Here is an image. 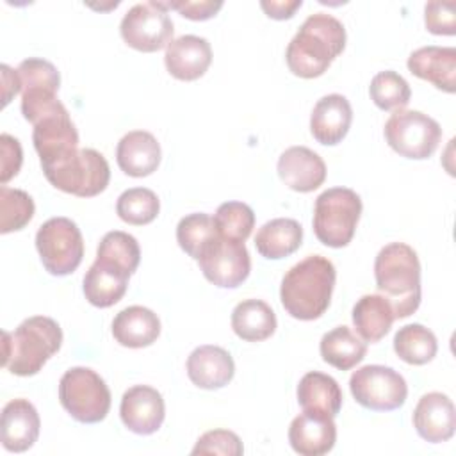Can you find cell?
Here are the masks:
<instances>
[{"mask_svg": "<svg viewBox=\"0 0 456 456\" xmlns=\"http://www.w3.org/2000/svg\"><path fill=\"white\" fill-rule=\"evenodd\" d=\"M346 48L342 21L328 12L310 14L290 39L285 61L289 69L301 78L321 77L335 57Z\"/></svg>", "mask_w": 456, "mask_h": 456, "instance_id": "cell-1", "label": "cell"}, {"mask_svg": "<svg viewBox=\"0 0 456 456\" xmlns=\"http://www.w3.org/2000/svg\"><path fill=\"white\" fill-rule=\"evenodd\" d=\"M337 271L331 260L310 255L292 265L280 287V299L289 315L299 321L319 319L330 306Z\"/></svg>", "mask_w": 456, "mask_h": 456, "instance_id": "cell-2", "label": "cell"}, {"mask_svg": "<svg viewBox=\"0 0 456 456\" xmlns=\"http://www.w3.org/2000/svg\"><path fill=\"white\" fill-rule=\"evenodd\" d=\"M374 278L395 319H404L417 312L420 305V262L411 246L404 242L383 246L374 260Z\"/></svg>", "mask_w": 456, "mask_h": 456, "instance_id": "cell-3", "label": "cell"}, {"mask_svg": "<svg viewBox=\"0 0 456 456\" xmlns=\"http://www.w3.org/2000/svg\"><path fill=\"white\" fill-rule=\"evenodd\" d=\"M2 365L16 376H34L61 349L62 330L52 317L34 315L4 331Z\"/></svg>", "mask_w": 456, "mask_h": 456, "instance_id": "cell-4", "label": "cell"}, {"mask_svg": "<svg viewBox=\"0 0 456 456\" xmlns=\"http://www.w3.org/2000/svg\"><path fill=\"white\" fill-rule=\"evenodd\" d=\"M362 214L360 196L347 187L321 192L314 207V233L324 246L344 248L351 242Z\"/></svg>", "mask_w": 456, "mask_h": 456, "instance_id": "cell-5", "label": "cell"}, {"mask_svg": "<svg viewBox=\"0 0 456 456\" xmlns=\"http://www.w3.org/2000/svg\"><path fill=\"white\" fill-rule=\"evenodd\" d=\"M62 408L82 424L102 422L110 410V390L103 378L89 367H71L59 381Z\"/></svg>", "mask_w": 456, "mask_h": 456, "instance_id": "cell-6", "label": "cell"}, {"mask_svg": "<svg viewBox=\"0 0 456 456\" xmlns=\"http://www.w3.org/2000/svg\"><path fill=\"white\" fill-rule=\"evenodd\" d=\"M43 173L55 189L78 198H91L103 192L110 180L109 162L93 148L77 150L68 159L45 167Z\"/></svg>", "mask_w": 456, "mask_h": 456, "instance_id": "cell-7", "label": "cell"}, {"mask_svg": "<svg viewBox=\"0 0 456 456\" xmlns=\"http://www.w3.org/2000/svg\"><path fill=\"white\" fill-rule=\"evenodd\" d=\"M36 248L45 269L53 276L71 274L84 258V239L75 221L52 217L36 233Z\"/></svg>", "mask_w": 456, "mask_h": 456, "instance_id": "cell-8", "label": "cell"}, {"mask_svg": "<svg viewBox=\"0 0 456 456\" xmlns=\"http://www.w3.org/2000/svg\"><path fill=\"white\" fill-rule=\"evenodd\" d=\"M388 146L401 157L424 160L435 153L442 139L440 125L420 110H397L383 128Z\"/></svg>", "mask_w": 456, "mask_h": 456, "instance_id": "cell-9", "label": "cell"}, {"mask_svg": "<svg viewBox=\"0 0 456 456\" xmlns=\"http://www.w3.org/2000/svg\"><path fill=\"white\" fill-rule=\"evenodd\" d=\"M349 390L354 401L374 411H392L404 404L408 385L404 378L385 365H363L349 378Z\"/></svg>", "mask_w": 456, "mask_h": 456, "instance_id": "cell-10", "label": "cell"}, {"mask_svg": "<svg viewBox=\"0 0 456 456\" xmlns=\"http://www.w3.org/2000/svg\"><path fill=\"white\" fill-rule=\"evenodd\" d=\"M123 41L139 52H157L173 39V21L164 2H144L130 7L119 25Z\"/></svg>", "mask_w": 456, "mask_h": 456, "instance_id": "cell-11", "label": "cell"}, {"mask_svg": "<svg viewBox=\"0 0 456 456\" xmlns=\"http://www.w3.org/2000/svg\"><path fill=\"white\" fill-rule=\"evenodd\" d=\"M203 276L219 289L239 287L251 271V258L242 240L217 235L201 249L198 260Z\"/></svg>", "mask_w": 456, "mask_h": 456, "instance_id": "cell-12", "label": "cell"}, {"mask_svg": "<svg viewBox=\"0 0 456 456\" xmlns=\"http://www.w3.org/2000/svg\"><path fill=\"white\" fill-rule=\"evenodd\" d=\"M32 126V141L43 169L68 159L78 150V132L62 103L41 114Z\"/></svg>", "mask_w": 456, "mask_h": 456, "instance_id": "cell-13", "label": "cell"}, {"mask_svg": "<svg viewBox=\"0 0 456 456\" xmlns=\"http://www.w3.org/2000/svg\"><path fill=\"white\" fill-rule=\"evenodd\" d=\"M119 417L126 429L135 435H153L164 422L166 406L159 390L148 385L128 388L119 404Z\"/></svg>", "mask_w": 456, "mask_h": 456, "instance_id": "cell-14", "label": "cell"}, {"mask_svg": "<svg viewBox=\"0 0 456 456\" xmlns=\"http://www.w3.org/2000/svg\"><path fill=\"white\" fill-rule=\"evenodd\" d=\"M280 180L296 192H312L326 180L324 160L306 146H290L278 159Z\"/></svg>", "mask_w": 456, "mask_h": 456, "instance_id": "cell-15", "label": "cell"}, {"mask_svg": "<svg viewBox=\"0 0 456 456\" xmlns=\"http://www.w3.org/2000/svg\"><path fill=\"white\" fill-rule=\"evenodd\" d=\"M289 442L301 456H322L330 452L337 442L333 417L303 410L289 426Z\"/></svg>", "mask_w": 456, "mask_h": 456, "instance_id": "cell-16", "label": "cell"}, {"mask_svg": "<svg viewBox=\"0 0 456 456\" xmlns=\"http://www.w3.org/2000/svg\"><path fill=\"white\" fill-rule=\"evenodd\" d=\"M212 62V48L205 37L185 34L166 46L164 64L171 77L178 80H196L205 75Z\"/></svg>", "mask_w": 456, "mask_h": 456, "instance_id": "cell-17", "label": "cell"}, {"mask_svg": "<svg viewBox=\"0 0 456 456\" xmlns=\"http://www.w3.org/2000/svg\"><path fill=\"white\" fill-rule=\"evenodd\" d=\"M413 426L419 436L429 444L447 442L456 428L452 401L442 392L424 394L413 410Z\"/></svg>", "mask_w": 456, "mask_h": 456, "instance_id": "cell-18", "label": "cell"}, {"mask_svg": "<svg viewBox=\"0 0 456 456\" xmlns=\"http://www.w3.org/2000/svg\"><path fill=\"white\" fill-rule=\"evenodd\" d=\"M41 420L34 404L27 399H12L2 410L0 438L11 452L28 451L39 436Z\"/></svg>", "mask_w": 456, "mask_h": 456, "instance_id": "cell-19", "label": "cell"}, {"mask_svg": "<svg viewBox=\"0 0 456 456\" xmlns=\"http://www.w3.org/2000/svg\"><path fill=\"white\" fill-rule=\"evenodd\" d=\"M353 109L346 96L326 94L314 105L310 116V132L314 139L324 146L338 144L349 132Z\"/></svg>", "mask_w": 456, "mask_h": 456, "instance_id": "cell-20", "label": "cell"}, {"mask_svg": "<svg viewBox=\"0 0 456 456\" xmlns=\"http://www.w3.org/2000/svg\"><path fill=\"white\" fill-rule=\"evenodd\" d=\"M233 374V358L219 346H200L187 358V376L200 388H223L232 381Z\"/></svg>", "mask_w": 456, "mask_h": 456, "instance_id": "cell-21", "label": "cell"}, {"mask_svg": "<svg viewBox=\"0 0 456 456\" xmlns=\"http://www.w3.org/2000/svg\"><path fill=\"white\" fill-rule=\"evenodd\" d=\"M408 69L445 93L456 91V48L422 46L410 53Z\"/></svg>", "mask_w": 456, "mask_h": 456, "instance_id": "cell-22", "label": "cell"}, {"mask_svg": "<svg viewBox=\"0 0 456 456\" xmlns=\"http://www.w3.org/2000/svg\"><path fill=\"white\" fill-rule=\"evenodd\" d=\"M116 160L125 175L134 178L148 176L160 164V144L146 130L128 132L118 142Z\"/></svg>", "mask_w": 456, "mask_h": 456, "instance_id": "cell-23", "label": "cell"}, {"mask_svg": "<svg viewBox=\"0 0 456 456\" xmlns=\"http://www.w3.org/2000/svg\"><path fill=\"white\" fill-rule=\"evenodd\" d=\"M130 276L123 267L96 258L84 276V296L93 306L109 308L125 296Z\"/></svg>", "mask_w": 456, "mask_h": 456, "instance_id": "cell-24", "label": "cell"}, {"mask_svg": "<svg viewBox=\"0 0 456 456\" xmlns=\"http://www.w3.org/2000/svg\"><path fill=\"white\" fill-rule=\"evenodd\" d=\"M112 335L116 342L125 347H148L160 335V321L153 310L132 305L118 312L114 317Z\"/></svg>", "mask_w": 456, "mask_h": 456, "instance_id": "cell-25", "label": "cell"}, {"mask_svg": "<svg viewBox=\"0 0 456 456\" xmlns=\"http://www.w3.org/2000/svg\"><path fill=\"white\" fill-rule=\"evenodd\" d=\"M303 228L296 219L276 217L264 223L255 235L256 251L267 260H280L299 249Z\"/></svg>", "mask_w": 456, "mask_h": 456, "instance_id": "cell-26", "label": "cell"}, {"mask_svg": "<svg viewBox=\"0 0 456 456\" xmlns=\"http://www.w3.org/2000/svg\"><path fill=\"white\" fill-rule=\"evenodd\" d=\"M297 403L305 411H317L335 419L342 408V390L331 376L312 370L299 379Z\"/></svg>", "mask_w": 456, "mask_h": 456, "instance_id": "cell-27", "label": "cell"}, {"mask_svg": "<svg viewBox=\"0 0 456 456\" xmlns=\"http://www.w3.org/2000/svg\"><path fill=\"white\" fill-rule=\"evenodd\" d=\"M353 324L365 342H379L395 319L390 303L381 294H365L353 306Z\"/></svg>", "mask_w": 456, "mask_h": 456, "instance_id": "cell-28", "label": "cell"}, {"mask_svg": "<svg viewBox=\"0 0 456 456\" xmlns=\"http://www.w3.org/2000/svg\"><path fill=\"white\" fill-rule=\"evenodd\" d=\"M232 330L246 342L269 338L276 330V315L262 299H244L232 312Z\"/></svg>", "mask_w": 456, "mask_h": 456, "instance_id": "cell-29", "label": "cell"}, {"mask_svg": "<svg viewBox=\"0 0 456 456\" xmlns=\"http://www.w3.org/2000/svg\"><path fill=\"white\" fill-rule=\"evenodd\" d=\"M321 356L338 370H349L365 358L367 342L356 337L347 326H337L321 338Z\"/></svg>", "mask_w": 456, "mask_h": 456, "instance_id": "cell-30", "label": "cell"}, {"mask_svg": "<svg viewBox=\"0 0 456 456\" xmlns=\"http://www.w3.org/2000/svg\"><path fill=\"white\" fill-rule=\"evenodd\" d=\"M436 337L426 326L413 322L397 330L394 335L395 354L410 365H424L436 354Z\"/></svg>", "mask_w": 456, "mask_h": 456, "instance_id": "cell-31", "label": "cell"}, {"mask_svg": "<svg viewBox=\"0 0 456 456\" xmlns=\"http://www.w3.org/2000/svg\"><path fill=\"white\" fill-rule=\"evenodd\" d=\"M160 210V201L151 189L132 187L119 194L116 201V212L121 221L142 226L151 223Z\"/></svg>", "mask_w": 456, "mask_h": 456, "instance_id": "cell-32", "label": "cell"}, {"mask_svg": "<svg viewBox=\"0 0 456 456\" xmlns=\"http://www.w3.org/2000/svg\"><path fill=\"white\" fill-rule=\"evenodd\" d=\"M369 94L374 105L381 110H403L411 96L408 82L395 71L387 69L372 77Z\"/></svg>", "mask_w": 456, "mask_h": 456, "instance_id": "cell-33", "label": "cell"}, {"mask_svg": "<svg viewBox=\"0 0 456 456\" xmlns=\"http://www.w3.org/2000/svg\"><path fill=\"white\" fill-rule=\"evenodd\" d=\"M217 235L214 217L205 212H194L178 221L176 240L178 246L194 260H198L201 249Z\"/></svg>", "mask_w": 456, "mask_h": 456, "instance_id": "cell-34", "label": "cell"}, {"mask_svg": "<svg viewBox=\"0 0 456 456\" xmlns=\"http://www.w3.org/2000/svg\"><path fill=\"white\" fill-rule=\"evenodd\" d=\"M34 200L21 189L0 187V233H11L25 228L34 216Z\"/></svg>", "mask_w": 456, "mask_h": 456, "instance_id": "cell-35", "label": "cell"}, {"mask_svg": "<svg viewBox=\"0 0 456 456\" xmlns=\"http://www.w3.org/2000/svg\"><path fill=\"white\" fill-rule=\"evenodd\" d=\"M96 258L112 262L116 265L123 267L125 271H128L130 274H134V271L137 269L139 260H141L139 242L135 240L134 235H130L126 232L112 230V232L105 233L103 239L100 240Z\"/></svg>", "mask_w": 456, "mask_h": 456, "instance_id": "cell-36", "label": "cell"}, {"mask_svg": "<svg viewBox=\"0 0 456 456\" xmlns=\"http://www.w3.org/2000/svg\"><path fill=\"white\" fill-rule=\"evenodd\" d=\"M214 223L223 237L244 242L255 226V212L242 201H226L217 207Z\"/></svg>", "mask_w": 456, "mask_h": 456, "instance_id": "cell-37", "label": "cell"}, {"mask_svg": "<svg viewBox=\"0 0 456 456\" xmlns=\"http://www.w3.org/2000/svg\"><path fill=\"white\" fill-rule=\"evenodd\" d=\"M16 71L21 80V91L25 89H50L55 93L59 91L61 75L50 61H45L39 57H28L20 62Z\"/></svg>", "mask_w": 456, "mask_h": 456, "instance_id": "cell-38", "label": "cell"}, {"mask_svg": "<svg viewBox=\"0 0 456 456\" xmlns=\"http://www.w3.org/2000/svg\"><path fill=\"white\" fill-rule=\"evenodd\" d=\"M192 454H224L240 456L244 452L240 438L228 429H212L203 433L191 451Z\"/></svg>", "mask_w": 456, "mask_h": 456, "instance_id": "cell-39", "label": "cell"}, {"mask_svg": "<svg viewBox=\"0 0 456 456\" xmlns=\"http://www.w3.org/2000/svg\"><path fill=\"white\" fill-rule=\"evenodd\" d=\"M424 23L431 34L454 36L456 34V4L454 2H428L424 5Z\"/></svg>", "mask_w": 456, "mask_h": 456, "instance_id": "cell-40", "label": "cell"}, {"mask_svg": "<svg viewBox=\"0 0 456 456\" xmlns=\"http://www.w3.org/2000/svg\"><path fill=\"white\" fill-rule=\"evenodd\" d=\"M0 182L5 185L12 176L18 175L21 162H23V151L21 144L16 137L9 134L0 135Z\"/></svg>", "mask_w": 456, "mask_h": 456, "instance_id": "cell-41", "label": "cell"}, {"mask_svg": "<svg viewBox=\"0 0 456 456\" xmlns=\"http://www.w3.org/2000/svg\"><path fill=\"white\" fill-rule=\"evenodd\" d=\"M166 9L178 11L183 18L192 21H205L223 7L221 0H180V2H164Z\"/></svg>", "mask_w": 456, "mask_h": 456, "instance_id": "cell-42", "label": "cell"}, {"mask_svg": "<svg viewBox=\"0 0 456 456\" xmlns=\"http://www.w3.org/2000/svg\"><path fill=\"white\" fill-rule=\"evenodd\" d=\"M301 0H264L260 2V7L273 20H289L294 16L296 9L301 7Z\"/></svg>", "mask_w": 456, "mask_h": 456, "instance_id": "cell-43", "label": "cell"}, {"mask_svg": "<svg viewBox=\"0 0 456 456\" xmlns=\"http://www.w3.org/2000/svg\"><path fill=\"white\" fill-rule=\"evenodd\" d=\"M2 84H4V107L11 102V98L21 89V80L18 71L11 69L7 64H2Z\"/></svg>", "mask_w": 456, "mask_h": 456, "instance_id": "cell-44", "label": "cell"}]
</instances>
